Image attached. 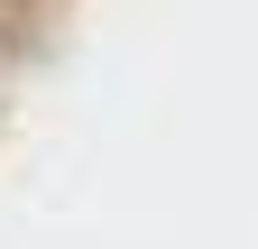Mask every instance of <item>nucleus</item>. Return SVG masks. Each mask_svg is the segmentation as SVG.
I'll return each mask as SVG.
<instances>
[{"mask_svg":"<svg viewBox=\"0 0 258 249\" xmlns=\"http://www.w3.org/2000/svg\"><path fill=\"white\" fill-rule=\"evenodd\" d=\"M37 10H46V0H0V74H10V55L28 46V28H37Z\"/></svg>","mask_w":258,"mask_h":249,"instance_id":"1","label":"nucleus"}]
</instances>
